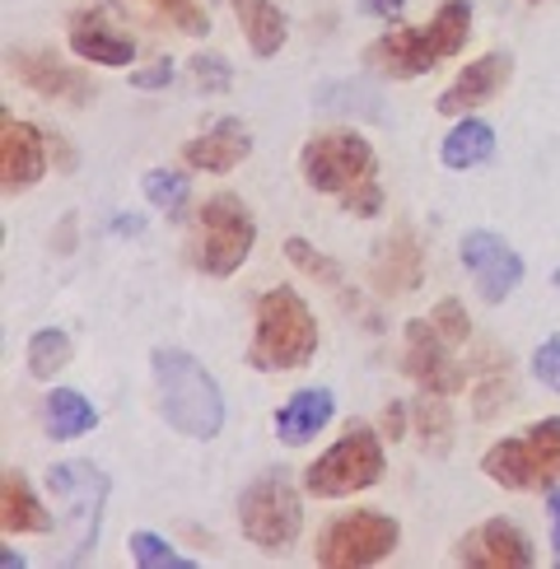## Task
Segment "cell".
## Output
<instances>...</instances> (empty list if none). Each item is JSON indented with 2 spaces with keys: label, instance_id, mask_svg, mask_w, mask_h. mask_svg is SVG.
Segmentation results:
<instances>
[{
  "label": "cell",
  "instance_id": "cell-1",
  "mask_svg": "<svg viewBox=\"0 0 560 569\" xmlns=\"http://www.w3.org/2000/svg\"><path fill=\"white\" fill-rule=\"evenodd\" d=\"M472 33V6L467 0H443L430 23H416V29H392L383 38H373L364 47V61L392 80H416L434 70L439 61L458 57Z\"/></svg>",
  "mask_w": 560,
  "mask_h": 569
},
{
  "label": "cell",
  "instance_id": "cell-2",
  "mask_svg": "<svg viewBox=\"0 0 560 569\" xmlns=\"http://www.w3.org/2000/svg\"><path fill=\"white\" fill-rule=\"evenodd\" d=\"M318 355V322L309 303L290 284H276L257 299V327L248 346V365L257 373H290Z\"/></svg>",
  "mask_w": 560,
  "mask_h": 569
},
{
  "label": "cell",
  "instance_id": "cell-3",
  "mask_svg": "<svg viewBox=\"0 0 560 569\" xmlns=\"http://www.w3.org/2000/svg\"><path fill=\"white\" fill-rule=\"evenodd\" d=\"M154 383H159V407L169 416V425L187 439H216L224 425V397L220 383L210 378L187 350L159 346L150 355Z\"/></svg>",
  "mask_w": 560,
  "mask_h": 569
},
{
  "label": "cell",
  "instance_id": "cell-4",
  "mask_svg": "<svg viewBox=\"0 0 560 569\" xmlns=\"http://www.w3.org/2000/svg\"><path fill=\"white\" fill-rule=\"evenodd\" d=\"M47 490L61 509V528L70 537L66 565L89 560V551L99 547L103 528V505H108V477L93 462H57L47 471Z\"/></svg>",
  "mask_w": 560,
  "mask_h": 569
},
{
  "label": "cell",
  "instance_id": "cell-5",
  "mask_svg": "<svg viewBox=\"0 0 560 569\" xmlns=\"http://www.w3.org/2000/svg\"><path fill=\"white\" fill-rule=\"evenodd\" d=\"M481 471L504 490H547L560 477V416L528 425L523 435L486 448Z\"/></svg>",
  "mask_w": 560,
  "mask_h": 569
},
{
  "label": "cell",
  "instance_id": "cell-6",
  "mask_svg": "<svg viewBox=\"0 0 560 569\" xmlns=\"http://www.w3.org/2000/svg\"><path fill=\"white\" fill-rule=\"evenodd\" d=\"M257 243V224L239 197H210L192 224V267L206 276H233Z\"/></svg>",
  "mask_w": 560,
  "mask_h": 569
},
{
  "label": "cell",
  "instance_id": "cell-7",
  "mask_svg": "<svg viewBox=\"0 0 560 569\" xmlns=\"http://www.w3.org/2000/svg\"><path fill=\"white\" fill-rule=\"evenodd\" d=\"M239 528L243 537L252 541L257 551H286L299 541V528H303V505H299V490L286 471H267L257 477L243 500H239Z\"/></svg>",
  "mask_w": 560,
  "mask_h": 569
},
{
  "label": "cell",
  "instance_id": "cell-8",
  "mask_svg": "<svg viewBox=\"0 0 560 569\" xmlns=\"http://www.w3.org/2000/svg\"><path fill=\"white\" fill-rule=\"evenodd\" d=\"M383 481V443L369 425H350L346 439L332 443L327 453L303 471V490L318 495V500H341V495H356Z\"/></svg>",
  "mask_w": 560,
  "mask_h": 569
},
{
  "label": "cell",
  "instance_id": "cell-9",
  "mask_svg": "<svg viewBox=\"0 0 560 569\" xmlns=\"http://www.w3.org/2000/svg\"><path fill=\"white\" fill-rule=\"evenodd\" d=\"M303 187L327 197H346L373 178V146L356 131H322L299 150Z\"/></svg>",
  "mask_w": 560,
  "mask_h": 569
},
{
  "label": "cell",
  "instance_id": "cell-10",
  "mask_svg": "<svg viewBox=\"0 0 560 569\" xmlns=\"http://www.w3.org/2000/svg\"><path fill=\"white\" fill-rule=\"evenodd\" d=\"M397 537H402L397 518L373 513V509H356V513L337 518V523L318 537L313 560L322 569H364V565L388 560L397 551Z\"/></svg>",
  "mask_w": 560,
  "mask_h": 569
},
{
  "label": "cell",
  "instance_id": "cell-11",
  "mask_svg": "<svg viewBox=\"0 0 560 569\" xmlns=\"http://www.w3.org/2000/svg\"><path fill=\"white\" fill-rule=\"evenodd\" d=\"M453 341H443L430 318L407 322V373L420 383V392L453 397L467 388V369L453 360Z\"/></svg>",
  "mask_w": 560,
  "mask_h": 569
},
{
  "label": "cell",
  "instance_id": "cell-12",
  "mask_svg": "<svg viewBox=\"0 0 560 569\" xmlns=\"http://www.w3.org/2000/svg\"><path fill=\"white\" fill-rule=\"evenodd\" d=\"M462 267H467V276L477 280V290H481L486 303H504L523 280V257L490 229L462 233Z\"/></svg>",
  "mask_w": 560,
  "mask_h": 569
},
{
  "label": "cell",
  "instance_id": "cell-13",
  "mask_svg": "<svg viewBox=\"0 0 560 569\" xmlns=\"http://www.w3.org/2000/svg\"><path fill=\"white\" fill-rule=\"evenodd\" d=\"M453 560L467 569H528L532 541L523 537V528H513L509 518H486V523H477L458 541Z\"/></svg>",
  "mask_w": 560,
  "mask_h": 569
},
{
  "label": "cell",
  "instance_id": "cell-14",
  "mask_svg": "<svg viewBox=\"0 0 560 569\" xmlns=\"http://www.w3.org/2000/svg\"><path fill=\"white\" fill-rule=\"evenodd\" d=\"M47 173V146L42 131L19 122L14 112H0V187L14 192H29V187Z\"/></svg>",
  "mask_w": 560,
  "mask_h": 569
},
{
  "label": "cell",
  "instance_id": "cell-15",
  "mask_svg": "<svg viewBox=\"0 0 560 569\" xmlns=\"http://www.w3.org/2000/svg\"><path fill=\"white\" fill-rule=\"evenodd\" d=\"M509 80H513V57H509V52H486V57H477V61H467V70L439 93L434 108H439L443 117H467L472 108H481V103L496 99V93H500Z\"/></svg>",
  "mask_w": 560,
  "mask_h": 569
},
{
  "label": "cell",
  "instance_id": "cell-16",
  "mask_svg": "<svg viewBox=\"0 0 560 569\" xmlns=\"http://www.w3.org/2000/svg\"><path fill=\"white\" fill-rule=\"evenodd\" d=\"M369 280L379 295H411L420 280H426V248H420L416 229H392L388 239L373 252V267H369Z\"/></svg>",
  "mask_w": 560,
  "mask_h": 569
},
{
  "label": "cell",
  "instance_id": "cell-17",
  "mask_svg": "<svg viewBox=\"0 0 560 569\" xmlns=\"http://www.w3.org/2000/svg\"><path fill=\"white\" fill-rule=\"evenodd\" d=\"M10 70L33 93H42V99H61V103H89L93 99V84H89L84 70L61 66L47 52H10Z\"/></svg>",
  "mask_w": 560,
  "mask_h": 569
},
{
  "label": "cell",
  "instance_id": "cell-18",
  "mask_svg": "<svg viewBox=\"0 0 560 569\" xmlns=\"http://www.w3.org/2000/svg\"><path fill=\"white\" fill-rule=\"evenodd\" d=\"M248 154H252V136L239 117H220L206 136L182 146V163L197 173H229V169H239Z\"/></svg>",
  "mask_w": 560,
  "mask_h": 569
},
{
  "label": "cell",
  "instance_id": "cell-19",
  "mask_svg": "<svg viewBox=\"0 0 560 569\" xmlns=\"http://www.w3.org/2000/svg\"><path fill=\"white\" fill-rule=\"evenodd\" d=\"M70 52L80 61H99V66H131L136 42L103 14H76L70 19Z\"/></svg>",
  "mask_w": 560,
  "mask_h": 569
},
{
  "label": "cell",
  "instance_id": "cell-20",
  "mask_svg": "<svg viewBox=\"0 0 560 569\" xmlns=\"http://www.w3.org/2000/svg\"><path fill=\"white\" fill-rule=\"evenodd\" d=\"M332 411H337L332 392H327V388H303V392H294L286 407L276 411V435L286 443H309L322 425L332 420Z\"/></svg>",
  "mask_w": 560,
  "mask_h": 569
},
{
  "label": "cell",
  "instance_id": "cell-21",
  "mask_svg": "<svg viewBox=\"0 0 560 569\" xmlns=\"http://www.w3.org/2000/svg\"><path fill=\"white\" fill-rule=\"evenodd\" d=\"M0 528L10 537L14 532H52V513L38 505L33 486L23 481V471H14V467L0 477Z\"/></svg>",
  "mask_w": 560,
  "mask_h": 569
},
{
  "label": "cell",
  "instance_id": "cell-22",
  "mask_svg": "<svg viewBox=\"0 0 560 569\" xmlns=\"http://www.w3.org/2000/svg\"><path fill=\"white\" fill-rule=\"evenodd\" d=\"M233 14L243 23V38L257 57H276L280 42H286V14H280L276 0H229Z\"/></svg>",
  "mask_w": 560,
  "mask_h": 569
},
{
  "label": "cell",
  "instance_id": "cell-23",
  "mask_svg": "<svg viewBox=\"0 0 560 569\" xmlns=\"http://www.w3.org/2000/svg\"><path fill=\"white\" fill-rule=\"evenodd\" d=\"M443 163L449 169H477V163H486L490 154H496V131H490L486 122H477V117H462V122L443 136Z\"/></svg>",
  "mask_w": 560,
  "mask_h": 569
},
{
  "label": "cell",
  "instance_id": "cell-24",
  "mask_svg": "<svg viewBox=\"0 0 560 569\" xmlns=\"http://www.w3.org/2000/svg\"><path fill=\"white\" fill-rule=\"evenodd\" d=\"M99 425V411L76 392V388H57L47 392V435L52 439H80Z\"/></svg>",
  "mask_w": 560,
  "mask_h": 569
},
{
  "label": "cell",
  "instance_id": "cell-25",
  "mask_svg": "<svg viewBox=\"0 0 560 569\" xmlns=\"http://www.w3.org/2000/svg\"><path fill=\"white\" fill-rule=\"evenodd\" d=\"M318 108L327 112H360V117H373V122H383V103L379 93L369 84H356V80H332L318 89Z\"/></svg>",
  "mask_w": 560,
  "mask_h": 569
},
{
  "label": "cell",
  "instance_id": "cell-26",
  "mask_svg": "<svg viewBox=\"0 0 560 569\" xmlns=\"http://www.w3.org/2000/svg\"><path fill=\"white\" fill-rule=\"evenodd\" d=\"M411 416H416V435H420V443L426 448H434V453H443L449 448V435H453V420H449V397H434V392H426L411 407Z\"/></svg>",
  "mask_w": 560,
  "mask_h": 569
},
{
  "label": "cell",
  "instance_id": "cell-27",
  "mask_svg": "<svg viewBox=\"0 0 560 569\" xmlns=\"http://www.w3.org/2000/svg\"><path fill=\"white\" fill-rule=\"evenodd\" d=\"M66 365H70V337H66V331H57V327L33 331V341H29V373L33 378H57Z\"/></svg>",
  "mask_w": 560,
  "mask_h": 569
},
{
  "label": "cell",
  "instance_id": "cell-28",
  "mask_svg": "<svg viewBox=\"0 0 560 569\" xmlns=\"http://www.w3.org/2000/svg\"><path fill=\"white\" fill-rule=\"evenodd\" d=\"M286 257H290V262L303 271V276H313V280H322L327 284V290H346V276H341V267L332 262V257H327V252H318L313 243H303V239H286Z\"/></svg>",
  "mask_w": 560,
  "mask_h": 569
},
{
  "label": "cell",
  "instance_id": "cell-29",
  "mask_svg": "<svg viewBox=\"0 0 560 569\" xmlns=\"http://www.w3.org/2000/svg\"><path fill=\"white\" fill-rule=\"evenodd\" d=\"M131 560H136L140 569H197V560L178 556L169 541L154 537V532H136V537H131Z\"/></svg>",
  "mask_w": 560,
  "mask_h": 569
},
{
  "label": "cell",
  "instance_id": "cell-30",
  "mask_svg": "<svg viewBox=\"0 0 560 569\" xmlns=\"http://www.w3.org/2000/svg\"><path fill=\"white\" fill-rule=\"evenodd\" d=\"M187 178L182 173H169V169H150L146 173V197H150V206H159V210H169V216H178V210L187 206Z\"/></svg>",
  "mask_w": 560,
  "mask_h": 569
},
{
  "label": "cell",
  "instance_id": "cell-31",
  "mask_svg": "<svg viewBox=\"0 0 560 569\" xmlns=\"http://www.w3.org/2000/svg\"><path fill=\"white\" fill-rule=\"evenodd\" d=\"M146 6H154L169 23H178L182 33H192V38H201L206 29H210V19H206V10H201V0H146Z\"/></svg>",
  "mask_w": 560,
  "mask_h": 569
},
{
  "label": "cell",
  "instance_id": "cell-32",
  "mask_svg": "<svg viewBox=\"0 0 560 569\" xmlns=\"http://www.w3.org/2000/svg\"><path fill=\"white\" fill-rule=\"evenodd\" d=\"M430 322H434V331H439L443 341H453V346L467 341V308H462L458 299L434 303V308H430Z\"/></svg>",
  "mask_w": 560,
  "mask_h": 569
},
{
  "label": "cell",
  "instance_id": "cell-33",
  "mask_svg": "<svg viewBox=\"0 0 560 569\" xmlns=\"http://www.w3.org/2000/svg\"><path fill=\"white\" fill-rule=\"evenodd\" d=\"M192 80H197L206 93H224V89H229V80H233V70H229V61H224V57L201 52V57H192Z\"/></svg>",
  "mask_w": 560,
  "mask_h": 569
},
{
  "label": "cell",
  "instance_id": "cell-34",
  "mask_svg": "<svg viewBox=\"0 0 560 569\" xmlns=\"http://www.w3.org/2000/svg\"><path fill=\"white\" fill-rule=\"evenodd\" d=\"M341 206H346V216L373 220V216H379V210H383V187L369 178V182H360V187H356V192H346V197H341Z\"/></svg>",
  "mask_w": 560,
  "mask_h": 569
},
{
  "label": "cell",
  "instance_id": "cell-35",
  "mask_svg": "<svg viewBox=\"0 0 560 569\" xmlns=\"http://www.w3.org/2000/svg\"><path fill=\"white\" fill-rule=\"evenodd\" d=\"M532 373H537V383H547L556 397H560V337L542 341L532 355Z\"/></svg>",
  "mask_w": 560,
  "mask_h": 569
},
{
  "label": "cell",
  "instance_id": "cell-36",
  "mask_svg": "<svg viewBox=\"0 0 560 569\" xmlns=\"http://www.w3.org/2000/svg\"><path fill=\"white\" fill-rule=\"evenodd\" d=\"M477 416H490V411H496L500 407V401L509 397V365L500 369V365H490V378H486V383L477 388Z\"/></svg>",
  "mask_w": 560,
  "mask_h": 569
},
{
  "label": "cell",
  "instance_id": "cell-37",
  "mask_svg": "<svg viewBox=\"0 0 560 569\" xmlns=\"http://www.w3.org/2000/svg\"><path fill=\"white\" fill-rule=\"evenodd\" d=\"M131 84L136 89H163V84H173V61H154V66L131 70Z\"/></svg>",
  "mask_w": 560,
  "mask_h": 569
},
{
  "label": "cell",
  "instance_id": "cell-38",
  "mask_svg": "<svg viewBox=\"0 0 560 569\" xmlns=\"http://www.w3.org/2000/svg\"><path fill=\"white\" fill-rule=\"evenodd\" d=\"M360 6L369 10V14H379V19H402V10H407V0H360Z\"/></svg>",
  "mask_w": 560,
  "mask_h": 569
},
{
  "label": "cell",
  "instance_id": "cell-39",
  "mask_svg": "<svg viewBox=\"0 0 560 569\" xmlns=\"http://www.w3.org/2000/svg\"><path fill=\"white\" fill-rule=\"evenodd\" d=\"M402 425H407V407H388L383 411V430L397 439V435H402Z\"/></svg>",
  "mask_w": 560,
  "mask_h": 569
},
{
  "label": "cell",
  "instance_id": "cell-40",
  "mask_svg": "<svg viewBox=\"0 0 560 569\" xmlns=\"http://www.w3.org/2000/svg\"><path fill=\"white\" fill-rule=\"evenodd\" d=\"M547 513H551V547L560 551V490H551V505H547Z\"/></svg>",
  "mask_w": 560,
  "mask_h": 569
},
{
  "label": "cell",
  "instance_id": "cell-41",
  "mask_svg": "<svg viewBox=\"0 0 560 569\" xmlns=\"http://www.w3.org/2000/svg\"><path fill=\"white\" fill-rule=\"evenodd\" d=\"M117 233H140V216H131V220L122 216V220H117Z\"/></svg>",
  "mask_w": 560,
  "mask_h": 569
},
{
  "label": "cell",
  "instance_id": "cell-42",
  "mask_svg": "<svg viewBox=\"0 0 560 569\" xmlns=\"http://www.w3.org/2000/svg\"><path fill=\"white\" fill-rule=\"evenodd\" d=\"M551 280H556V290H560V271H556V276H551Z\"/></svg>",
  "mask_w": 560,
  "mask_h": 569
},
{
  "label": "cell",
  "instance_id": "cell-43",
  "mask_svg": "<svg viewBox=\"0 0 560 569\" xmlns=\"http://www.w3.org/2000/svg\"><path fill=\"white\" fill-rule=\"evenodd\" d=\"M532 6H537V0H532Z\"/></svg>",
  "mask_w": 560,
  "mask_h": 569
}]
</instances>
